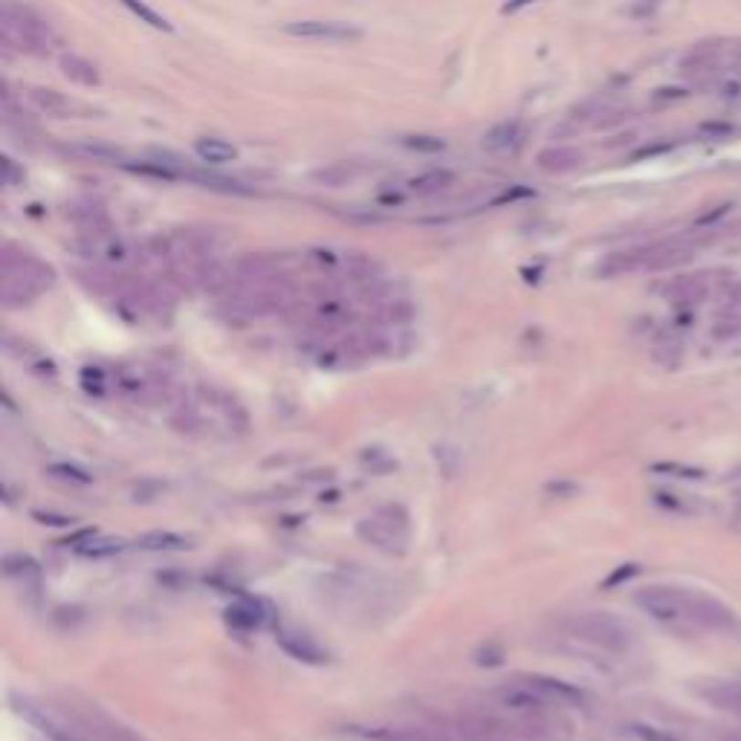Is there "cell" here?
Here are the masks:
<instances>
[{
	"instance_id": "27",
	"label": "cell",
	"mask_w": 741,
	"mask_h": 741,
	"mask_svg": "<svg viewBox=\"0 0 741 741\" xmlns=\"http://www.w3.org/2000/svg\"><path fill=\"white\" fill-rule=\"evenodd\" d=\"M658 4H661V0H643V6H646V9H654Z\"/></svg>"
},
{
	"instance_id": "23",
	"label": "cell",
	"mask_w": 741,
	"mask_h": 741,
	"mask_svg": "<svg viewBox=\"0 0 741 741\" xmlns=\"http://www.w3.org/2000/svg\"><path fill=\"white\" fill-rule=\"evenodd\" d=\"M120 550H122L120 538H90L88 545H78V553L81 556H93V559H99V556H113Z\"/></svg>"
},
{
	"instance_id": "7",
	"label": "cell",
	"mask_w": 741,
	"mask_h": 741,
	"mask_svg": "<svg viewBox=\"0 0 741 741\" xmlns=\"http://www.w3.org/2000/svg\"><path fill=\"white\" fill-rule=\"evenodd\" d=\"M284 32L301 41H322V44H353L362 38V29L348 21H290Z\"/></svg>"
},
{
	"instance_id": "5",
	"label": "cell",
	"mask_w": 741,
	"mask_h": 741,
	"mask_svg": "<svg viewBox=\"0 0 741 741\" xmlns=\"http://www.w3.org/2000/svg\"><path fill=\"white\" fill-rule=\"evenodd\" d=\"M684 605H686V622H689V626L713 631V634L741 637V620L721 600L684 588Z\"/></svg>"
},
{
	"instance_id": "16",
	"label": "cell",
	"mask_w": 741,
	"mask_h": 741,
	"mask_svg": "<svg viewBox=\"0 0 741 741\" xmlns=\"http://www.w3.org/2000/svg\"><path fill=\"white\" fill-rule=\"evenodd\" d=\"M521 140H525V128H521V122L510 120V122H498L490 133H486L484 145L490 151H513L521 145Z\"/></svg>"
},
{
	"instance_id": "29",
	"label": "cell",
	"mask_w": 741,
	"mask_h": 741,
	"mask_svg": "<svg viewBox=\"0 0 741 741\" xmlns=\"http://www.w3.org/2000/svg\"><path fill=\"white\" fill-rule=\"evenodd\" d=\"M738 475H741V469H738Z\"/></svg>"
},
{
	"instance_id": "12",
	"label": "cell",
	"mask_w": 741,
	"mask_h": 741,
	"mask_svg": "<svg viewBox=\"0 0 741 741\" xmlns=\"http://www.w3.org/2000/svg\"><path fill=\"white\" fill-rule=\"evenodd\" d=\"M706 293H710V278L706 276H681L666 287V296L681 308L698 305V301L706 298Z\"/></svg>"
},
{
	"instance_id": "8",
	"label": "cell",
	"mask_w": 741,
	"mask_h": 741,
	"mask_svg": "<svg viewBox=\"0 0 741 741\" xmlns=\"http://www.w3.org/2000/svg\"><path fill=\"white\" fill-rule=\"evenodd\" d=\"M525 681L530 689H536L538 695H542L550 706L556 710H562V706H582L585 704V693L574 684H565L559 678H550V675H518Z\"/></svg>"
},
{
	"instance_id": "28",
	"label": "cell",
	"mask_w": 741,
	"mask_h": 741,
	"mask_svg": "<svg viewBox=\"0 0 741 741\" xmlns=\"http://www.w3.org/2000/svg\"><path fill=\"white\" fill-rule=\"evenodd\" d=\"M727 741H741V736H733V738H727Z\"/></svg>"
},
{
	"instance_id": "10",
	"label": "cell",
	"mask_w": 741,
	"mask_h": 741,
	"mask_svg": "<svg viewBox=\"0 0 741 741\" xmlns=\"http://www.w3.org/2000/svg\"><path fill=\"white\" fill-rule=\"evenodd\" d=\"M278 646L301 663H325L328 652L316 640L298 629H278Z\"/></svg>"
},
{
	"instance_id": "25",
	"label": "cell",
	"mask_w": 741,
	"mask_h": 741,
	"mask_svg": "<svg viewBox=\"0 0 741 741\" xmlns=\"http://www.w3.org/2000/svg\"><path fill=\"white\" fill-rule=\"evenodd\" d=\"M637 565H622V570H617V574H611L609 579H605V588H611V585H620L622 579H629V577H634L637 574Z\"/></svg>"
},
{
	"instance_id": "20",
	"label": "cell",
	"mask_w": 741,
	"mask_h": 741,
	"mask_svg": "<svg viewBox=\"0 0 741 741\" xmlns=\"http://www.w3.org/2000/svg\"><path fill=\"white\" fill-rule=\"evenodd\" d=\"M140 548H145V550H183V548H189V538L157 530V533H145L140 538Z\"/></svg>"
},
{
	"instance_id": "13",
	"label": "cell",
	"mask_w": 741,
	"mask_h": 741,
	"mask_svg": "<svg viewBox=\"0 0 741 741\" xmlns=\"http://www.w3.org/2000/svg\"><path fill=\"white\" fill-rule=\"evenodd\" d=\"M4 574L15 579L21 588H38L41 585V568L26 553H9L4 559Z\"/></svg>"
},
{
	"instance_id": "18",
	"label": "cell",
	"mask_w": 741,
	"mask_h": 741,
	"mask_svg": "<svg viewBox=\"0 0 741 741\" xmlns=\"http://www.w3.org/2000/svg\"><path fill=\"white\" fill-rule=\"evenodd\" d=\"M120 4L130 12V15H137V18L142 24H148L151 29H160V32H172L174 26L168 24L165 15H160L157 9H151L148 4H142V0H120Z\"/></svg>"
},
{
	"instance_id": "26",
	"label": "cell",
	"mask_w": 741,
	"mask_h": 741,
	"mask_svg": "<svg viewBox=\"0 0 741 741\" xmlns=\"http://www.w3.org/2000/svg\"><path fill=\"white\" fill-rule=\"evenodd\" d=\"M525 4H530V0H510L507 6H504V12H516V9H521Z\"/></svg>"
},
{
	"instance_id": "3",
	"label": "cell",
	"mask_w": 741,
	"mask_h": 741,
	"mask_svg": "<svg viewBox=\"0 0 741 741\" xmlns=\"http://www.w3.org/2000/svg\"><path fill=\"white\" fill-rule=\"evenodd\" d=\"M357 533L362 542L374 545L377 550L385 553H406L409 538H412V527H409V513L400 507V504H382L370 516H365Z\"/></svg>"
},
{
	"instance_id": "15",
	"label": "cell",
	"mask_w": 741,
	"mask_h": 741,
	"mask_svg": "<svg viewBox=\"0 0 741 741\" xmlns=\"http://www.w3.org/2000/svg\"><path fill=\"white\" fill-rule=\"evenodd\" d=\"M61 73L70 78L73 84H81V88H99V81H102V76H99L96 70V64H90L88 58H81V56H61Z\"/></svg>"
},
{
	"instance_id": "22",
	"label": "cell",
	"mask_w": 741,
	"mask_h": 741,
	"mask_svg": "<svg viewBox=\"0 0 741 741\" xmlns=\"http://www.w3.org/2000/svg\"><path fill=\"white\" fill-rule=\"evenodd\" d=\"M713 336L718 342H727L741 336V316L738 313H718V318L713 322Z\"/></svg>"
},
{
	"instance_id": "21",
	"label": "cell",
	"mask_w": 741,
	"mask_h": 741,
	"mask_svg": "<svg viewBox=\"0 0 741 741\" xmlns=\"http://www.w3.org/2000/svg\"><path fill=\"white\" fill-rule=\"evenodd\" d=\"M400 145L409 151H420V154H441L446 142L441 137H432V133H406L400 137Z\"/></svg>"
},
{
	"instance_id": "11",
	"label": "cell",
	"mask_w": 741,
	"mask_h": 741,
	"mask_svg": "<svg viewBox=\"0 0 741 741\" xmlns=\"http://www.w3.org/2000/svg\"><path fill=\"white\" fill-rule=\"evenodd\" d=\"M582 160H585L582 151L574 145H548L538 151L536 165L542 168L545 174H568V172H577Z\"/></svg>"
},
{
	"instance_id": "24",
	"label": "cell",
	"mask_w": 741,
	"mask_h": 741,
	"mask_svg": "<svg viewBox=\"0 0 741 741\" xmlns=\"http://www.w3.org/2000/svg\"><path fill=\"white\" fill-rule=\"evenodd\" d=\"M49 475H56V478H61V481L90 484V475H84V473H78L76 466H67V464H56V466H49Z\"/></svg>"
},
{
	"instance_id": "17",
	"label": "cell",
	"mask_w": 741,
	"mask_h": 741,
	"mask_svg": "<svg viewBox=\"0 0 741 741\" xmlns=\"http://www.w3.org/2000/svg\"><path fill=\"white\" fill-rule=\"evenodd\" d=\"M452 180H454V174L449 172V168H432V172L412 177L409 189L414 194H437V192H444L446 185H452Z\"/></svg>"
},
{
	"instance_id": "19",
	"label": "cell",
	"mask_w": 741,
	"mask_h": 741,
	"mask_svg": "<svg viewBox=\"0 0 741 741\" xmlns=\"http://www.w3.org/2000/svg\"><path fill=\"white\" fill-rule=\"evenodd\" d=\"M622 730H626V736H631L634 741H681L672 730L654 727V724H649V721H629Z\"/></svg>"
},
{
	"instance_id": "2",
	"label": "cell",
	"mask_w": 741,
	"mask_h": 741,
	"mask_svg": "<svg viewBox=\"0 0 741 741\" xmlns=\"http://www.w3.org/2000/svg\"><path fill=\"white\" fill-rule=\"evenodd\" d=\"M568 631L574 640H582L588 646L614 652V654H622L634 646V631L620 617L605 614V611H588V614L570 617Z\"/></svg>"
},
{
	"instance_id": "6",
	"label": "cell",
	"mask_w": 741,
	"mask_h": 741,
	"mask_svg": "<svg viewBox=\"0 0 741 741\" xmlns=\"http://www.w3.org/2000/svg\"><path fill=\"white\" fill-rule=\"evenodd\" d=\"M637 609H643L652 620L663 622V626H689L686 622V605H684V588L669 585H649L643 591L634 594Z\"/></svg>"
},
{
	"instance_id": "14",
	"label": "cell",
	"mask_w": 741,
	"mask_h": 741,
	"mask_svg": "<svg viewBox=\"0 0 741 741\" xmlns=\"http://www.w3.org/2000/svg\"><path fill=\"white\" fill-rule=\"evenodd\" d=\"M194 154L206 165H224V162L238 160V148L221 137H200L194 142Z\"/></svg>"
},
{
	"instance_id": "4",
	"label": "cell",
	"mask_w": 741,
	"mask_h": 741,
	"mask_svg": "<svg viewBox=\"0 0 741 741\" xmlns=\"http://www.w3.org/2000/svg\"><path fill=\"white\" fill-rule=\"evenodd\" d=\"M4 41L21 53L29 56H47L56 44V36L49 24L26 6L6 4L4 6Z\"/></svg>"
},
{
	"instance_id": "1",
	"label": "cell",
	"mask_w": 741,
	"mask_h": 741,
	"mask_svg": "<svg viewBox=\"0 0 741 741\" xmlns=\"http://www.w3.org/2000/svg\"><path fill=\"white\" fill-rule=\"evenodd\" d=\"M53 281H56V273L49 269V264L38 261L36 256H29V252H15L12 246H6L4 287H0L6 308L29 305V301L38 298L47 287H53Z\"/></svg>"
},
{
	"instance_id": "9",
	"label": "cell",
	"mask_w": 741,
	"mask_h": 741,
	"mask_svg": "<svg viewBox=\"0 0 741 741\" xmlns=\"http://www.w3.org/2000/svg\"><path fill=\"white\" fill-rule=\"evenodd\" d=\"M26 96H29L32 108L44 116H53V120H73V116L81 113V105L76 102V99L64 96L53 88H29Z\"/></svg>"
}]
</instances>
